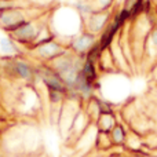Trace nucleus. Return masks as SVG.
Returning <instances> with one entry per match:
<instances>
[{"instance_id": "obj_1", "label": "nucleus", "mask_w": 157, "mask_h": 157, "mask_svg": "<svg viewBox=\"0 0 157 157\" xmlns=\"http://www.w3.org/2000/svg\"><path fill=\"white\" fill-rule=\"evenodd\" d=\"M48 25L55 33V37L62 41L66 47L72 37L84 30L83 19L75 7L58 8L57 11L52 13L51 18H48Z\"/></svg>"}, {"instance_id": "obj_2", "label": "nucleus", "mask_w": 157, "mask_h": 157, "mask_svg": "<svg viewBox=\"0 0 157 157\" xmlns=\"http://www.w3.org/2000/svg\"><path fill=\"white\" fill-rule=\"evenodd\" d=\"M6 59L7 61L4 62V73L7 77L22 81L24 84H33L37 80L36 65L24 55L6 57Z\"/></svg>"}, {"instance_id": "obj_3", "label": "nucleus", "mask_w": 157, "mask_h": 157, "mask_svg": "<svg viewBox=\"0 0 157 157\" xmlns=\"http://www.w3.org/2000/svg\"><path fill=\"white\" fill-rule=\"evenodd\" d=\"M41 15H43V13L40 10H33L30 7L18 6V7L0 13V29L6 35H10V33L15 32L17 29H19L29 19L39 18Z\"/></svg>"}, {"instance_id": "obj_4", "label": "nucleus", "mask_w": 157, "mask_h": 157, "mask_svg": "<svg viewBox=\"0 0 157 157\" xmlns=\"http://www.w3.org/2000/svg\"><path fill=\"white\" fill-rule=\"evenodd\" d=\"M84 57H78V55L73 54V52L69 50L68 52L62 55V57L57 58L54 62H51L50 65L55 69V71L59 73V76L62 77V80L65 81L66 87L71 91L75 86V81L80 73L81 65H83Z\"/></svg>"}, {"instance_id": "obj_5", "label": "nucleus", "mask_w": 157, "mask_h": 157, "mask_svg": "<svg viewBox=\"0 0 157 157\" xmlns=\"http://www.w3.org/2000/svg\"><path fill=\"white\" fill-rule=\"evenodd\" d=\"M48 21V17H39L35 19H29L28 22H25L19 29H17L15 32L7 35L8 37H11L19 47H22L24 50H28L30 47V44L35 41V39L37 37L39 32H40L41 26Z\"/></svg>"}, {"instance_id": "obj_6", "label": "nucleus", "mask_w": 157, "mask_h": 157, "mask_svg": "<svg viewBox=\"0 0 157 157\" xmlns=\"http://www.w3.org/2000/svg\"><path fill=\"white\" fill-rule=\"evenodd\" d=\"M36 69H37V80L41 81L46 91H58L65 95L69 94V88L66 87L65 81L50 63H36Z\"/></svg>"}, {"instance_id": "obj_7", "label": "nucleus", "mask_w": 157, "mask_h": 157, "mask_svg": "<svg viewBox=\"0 0 157 157\" xmlns=\"http://www.w3.org/2000/svg\"><path fill=\"white\" fill-rule=\"evenodd\" d=\"M69 48L59 41L58 39H54L50 43L43 44L41 47L36 48L35 51H32V58L36 61L37 63H51L54 62L57 58L62 57L65 52H68Z\"/></svg>"}, {"instance_id": "obj_8", "label": "nucleus", "mask_w": 157, "mask_h": 157, "mask_svg": "<svg viewBox=\"0 0 157 157\" xmlns=\"http://www.w3.org/2000/svg\"><path fill=\"white\" fill-rule=\"evenodd\" d=\"M98 41V36L94 33L88 32V30H81L78 35L71 39L68 44V48L71 50L73 54L78 55V57H86V54L95 46Z\"/></svg>"}, {"instance_id": "obj_9", "label": "nucleus", "mask_w": 157, "mask_h": 157, "mask_svg": "<svg viewBox=\"0 0 157 157\" xmlns=\"http://www.w3.org/2000/svg\"><path fill=\"white\" fill-rule=\"evenodd\" d=\"M114 11H95L87 19H84V29L88 32L94 33V35L99 36L101 33L105 30V28L109 25V22L113 18Z\"/></svg>"}, {"instance_id": "obj_10", "label": "nucleus", "mask_w": 157, "mask_h": 157, "mask_svg": "<svg viewBox=\"0 0 157 157\" xmlns=\"http://www.w3.org/2000/svg\"><path fill=\"white\" fill-rule=\"evenodd\" d=\"M109 134H110V139L113 142L114 147H124L128 138V134H130V128L123 121H119Z\"/></svg>"}, {"instance_id": "obj_11", "label": "nucleus", "mask_w": 157, "mask_h": 157, "mask_svg": "<svg viewBox=\"0 0 157 157\" xmlns=\"http://www.w3.org/2000/svg\"><path fill=\"white\" fill-rule=\"evenodd\" d=\"M117 123H119L117 113H102L94 123V125L99 132H110Z\"/></svg>"}, {"instance_id": "obj_12", "label": "nucleus", "mask_w": 157, "mask_h": 157, "mask_svg": "<svg viewBox=\"0 0 157 157\" xmlns=\"http://www.w3.org/2000/svg\"><path fill=\"white\" fill-rule=\"evenodd\" d=\"M0 52L6 57H18L22 55V47H19L11 37H0Z\"/></svg>"}, {"instance_id": "obj_13", "label": "nucleus", "mask_w": 157, "mask_h": 157, "mask_svg": "<svg viewBox=\"0 0 157 157\" xmlns=\"http://www.w3.org/2000/svg\"><path fill=\"white\" fill-rule=\"evenodd\" d=\"M94 147L99 152H109L113 149V142L110 139V134L109 132H99L97 131V136H95Z\"/></svg>"}, {"instance_id": "obj_14", "label": "nucleus", "mask_w": 157, "mask_h": 157, "mask_svg": "<svg viewBox=\"0 0 157 157\" xmlns=\"http://www.w3.org/2000/svg\"><path fill=\"white\" fill-rule=\"evenodd\" d=\"M75 8H76V11L78 13V15L81 17L83 21L88 18L92 13H95V10L90 0H77V2L75 3Z\"/></svg>"}, {"instance_id": "obj_15", "label": "nucleus", "mask_w": 157, "mask_h": 157, "mask_svg": "<svg viewBox=\"0 0 157 157\" xmlns=\"http://www.w3.org/2000/svg\"><path fill=\"white\" fill-rule=\"evenodd\" d=\"M146 40H147V43H149V46L152 47V48H155V51H157V25H155V26L152 28V30L149 32Z\"/></svg>"}, {"instance_id": "obj_16", "label": "nucleus", "mask_w": 157, "mask_h": 157, "mask_svg": "<svg viewBox=\"0 0 157 157\" xmlns=\"http://www.w3.org/2000/svg\"><path fill=\"white\" fill-rule=\"evenodd\" d=\"M127 157H149L146 155H138V153H131V155H128L127 153Z\"/></svg>"}, {"instance_id": "obj_17", "label": "nucleus", "mask_w": 157, "mask_h": 157, "mask_svg": "<svg viewBox=\"0 0 157 157\" xmlns=\"http://www.w3.org/2000/svg\"><path fill=\"white\" fill-rule=\"evenodd\" d=\"M120 2H121V0H120Z\"/></svg>"}]
</instances>
